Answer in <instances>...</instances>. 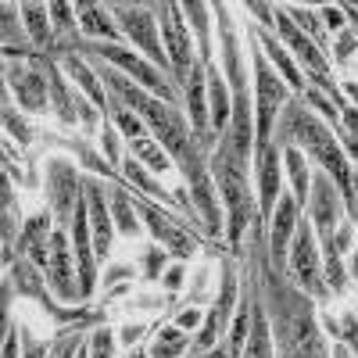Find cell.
Returning <instances> with one entry per match:
<instances>
[{"label":"cell","instance_id":"6da1fadb","mask_svg":"<svg viewBox=\"0 0 358 358\" xmlns=\"http://www.w3.org/2000/svg\"><path fill=\"white\" fill-rule=\"evenodd\" d=\"M273 143L276 147H297L308 162H315L326 176L337 183L344 204H348V219L355 222L358 219V194H355V172H351V158L341 147L334 126L319 118L305 101H290L276 122V133H273Z\"/></svg>","mask_w":358,"mask_h":358},{"label":"cell","instance_id":"7a4b0ae2","mask_svg":"<svg viewBox=\"0 0 358 358\" xmlns=\"http://www.w3.org/2000/svg\"><path fill=\"white\" fill-rule=\"evenodd\" d=\"M265 312L276 326V341L283 358H326L319 322H315V301L301 294L283 268L273 262L265 265Z\"/></svg>","mask_w":358,"mask_h":358},{"label":"cell","instance_id":"3957f363","mask_svg":"<svg viewBox=\"0 0 358 358\" xmlns=\"http://www.w3.org/2000/svg\"><path fill=\"white\" fill-rule=\"evenodd\" d=\"M208 169H212L215 190L222 197L226 208V241L236 248L244 241V229L258 226V190L251 187V162L241 158L233 147L219 136L212 158H208Z\"/></svg>","mask_w":358,"mask_h":358},{"label":"cell","instance_id":"277c9868","mask_svg":"<svg viewBox=\"0 0 358 358\" xmlns=\"http://www.w3.org/2000/svg\"><path fill=\"white\" fill-rule=\"evenodd\" d=\"M248 47H251V72H255V155H258V151H265V147L273 143L276 122H280L283 108L290 104L287 101L290 86L276 76L273 65L265 62V54H262V47H258L255 36H251Z\"/></svg>","mask_w":358,"mask_h":358},{"label":"cell","instance_id":"5b68a950","mask_svg":"<svg viewBox=\"0 0 358 358\" xmlns=\"http://www.w3.org/2000/svg\"><path fill=\"white\" fill-rule=\"evenodd\" d=\"M94 57H101V62L108 65V69H115V72H122L129 83H136V86H143L147 94H155L158 101H165V104H172V108H179V90L169 83V76L158 69V65H151L143 54H136L133 47H126V43H90L86 47Z\"/></svg>","mask_w":358,"mask_h":358},{"label":"cell","instance_id":"8992f818","mask_svg":"<svg viewBox=\"0 0 358 358\" xmlns=\"http://www.w3.org/2000/svg\"><path fill=\"white\" fill-rule=\"evenodd\" d=\"M283 273L297 290L308 294L312 301H326V297H330V283H326V273H322V251H319V241H315V229H312L308 215L297 222Z\"/></svg>","mask_w":358,"mask_h":358},{"label":"cell","instance_id":"52a82bcc","mask_svg":"<svg viewBox=\"0 0 358 358\" xmlns=\"http://www.w3.org/2000/svg\"><path fill=\"white\" fill-rule=\"evenodd\" d=\"M4 90H15L22 111L43 115L50 108V79L43 69V54H4Z\"/></svg>","mask_w":358,"mask_h":358},{"label":"cell","instance_id":"ba28073f","mask_svg":"<svg viewBox=\"0 0 358 358\" xmlns=\"http://www.w3.org/2000/svg\"><path fill=\"white\" fill-rule=\"evenodd\" d=\"M111 15L118 22V33L136 47V54H143L147 62L158 65L169 76L172 69H169V54H165V43H162L155 4H111Z\"/></svg>","mask_w":358,"mask_h":358},{"label":"cell","instance_id":"9c48e42d","mask_svg":"<svg viewBox=\"0 0 358 358\" xmlns=\"http://www.w3.org/2000/svg\"><path fill=\"white\" fill-rule=\"evenodd\" d=\"M155 15H158L162 43L169 54V69L176 76L179 94H183V83H187L190 69L201 62V54H194V36H190V25L183 18V4H155Z\"/></svg>","mask_w":358,"mask_h":358},{"label":"cell","instance_id":"30bf717a","mask_svg":"<svg viewBox=\"0 0 358 358\" xmlns=\"http://www.w3.org/2000/svg\"><path fill=\"white\" fill-rule=\"evenodd\" d=\"M344 215H348V204H344L337 183L322 169H315L312 172V194H308V222L315 229L319 248H330L334 244V236H337Z\"/></svg>","mask_w":358,"mask_h":358},{"label":"cell","instance_id":"8fae6325","mask_svg":"<svg viewBox=\"0 0 358 358\" xmlns=\"http://www.w3.org/2000/svg\"><path fill=\"white\" fill-rule=\"evenodd\" d=\"M136 201V212L143 219V226L155 233V244H162L169 255H176L179 262L190 258L197 251V236L183 226V222H176L172 212L165 204H155V201H147V197H133Z\"/></svg>","mask_w":358,"mask_h":358},{"label":"cell","instance_id":"7c38bea8","mask_svg":"<svg viewBox=\"0 0 358 358\" xmlns=\"http://www.w3.org/2000/svg\"><path fill=\"white\" fill-rule=\"evenodd\" d=\"M43 276H47V287L54 290L57 301H65V305L83 301L79 273H76V255H72V236H69L65 226H57L54 236H50V262L43 268Z\"/></svg>","mask_w":358,"mask_h":358},{"label":"cell","instance_id":"4fadbf2b","mask_svg":"<svg viewBox=\"0 0 358 358\" xmlns=\"http://www.w3.org/2000/svg\"><path fill=\"white\" fill-rule=\"evenodd\" d=\"M183 111L187 122L194 129V140L204 147L208 155L215 151V133H212V104H208V69L204 62H197L183 83Z\"/></svg>","mask_w":358,"mask_h":358},{"label":"cell","instance_id":"5bb4252c","mask_svg":"<svg viewBox=\"0 0 358 358\" xmlns=\"http://www.w3.org/2000/svg\"><path fill=\"white\" fill-rule=\"evenodd\" d=\"M83 179L69 158H50L47 162V201L50 212L62 219V226H72V215L83 201Z\"/></svg>","mask_w":358,"mask_h":358},{"label":"cell","instance_id":"9a60e30c","mask_svg":"<svg viewBox=\"0 0 358 358\" xmlns=\"http://www.w3.org/2000/svg\"><path fill=\"white\" fill-rule=\"evenodd\" d=\"M258 233L268 229V219H273V208L283 197V151L276 143H268L265 151H258Z\"/></svg>","mask_w":358,"mask_h":358},{"label":"cell","instance_id":"2e32d148","mask_svg":"<svg viewBox=\"0 0 358 358\" xmlns=\"http://www.w3.org/2000/svg\"><path fill=\"white\" fill-rule=\"evenodd\" d=\"M108 187L101 183L97 176H86L83 179V194H86V212H90V236H94V251L97 262H104L111 255L115 244V219H111V208H108Z\"/></svg>","mask_w":358,"mask_h":358},{"label":"cell","instance_id":"e0dca14e","mask_svg":"<svg viewBox=\"0 0 358 358\" xmlns=\"http://www.w3.org/2000/svg\"><path fill=\"white\" fill-rule=\"evenodd\" d=\"M301 208H297L294 194H283L273 208V219H268V255H273V265L276 268H287V251H290V241L297 233V222H301Z\"/></svg>","mask_w":358,"mask_h":358},{"label":"cell","instance_id":"ac0fdd59","mask_svg":"<svg viewBox=\"0 0 358 358\" xmlns=\"http://www.w3.org/2000/svg\"><path fill=\"white\" fill-rule=\"evenodd\" d=\"M251 36L258 40V47H262V54H265V62L276 69V76L294 90V94H305V90H308V79H305L301 69H297V62L290 57V50L280 43V36L265 33V29H251Z\"/></svg>","mask_w":358,"mask_h":358},{"label":"cell","instance_id":"d6986e66","mask_svg":"<svg viewBox=\"0 0 358 358\" xmlns=\"http://www.w3.org/2000/svg\"><path fill=\"white\" fill-rule=\"evenodd\" d=\"M50 236H54L50 212L33 215V219L22 226V233H18V251H22V258H29L36 268H47V262H50Z\"/></svg>","mask_w":358,"mask_h":358},{"label":"cell","instance_id":"ffe728a7","mask_svg":"<svg viewBox=\"0 0 358 358\" xmlns=\"http://www.w3.org/2000/svg\"><path fill=\"white\" fill-rule=\"evenodd\" d=\"M76 22L90 40H104V43H118L122 33H118V22L111 15V4H94V0H83L76 4Z\"/></svg>","mask_w":358,"mask_h":358},{"label":"cell","instance_id":"44dd1931","mask_svg":"<svg viewBox=\"0 0 358 358\" xmlns=\"http://www.w3.org/2000/svg\"><path fill=\"white\" fill-rule=\"evenodd\" d=\"M108 208H111L115 229L122 233V236H129V241H140V236H143V219H140V212H136V201H133V194L126 190V183H111Z\"/></svg>","mask_w":358,"mask_h":358},{"label":"cell","instance_id":"7402d4cb","mask_svg":"<svg viewBox=\"0 0 358 358\" xmlns=\"http://www.w3.org/2000/svg\"><path fill=\"white\" fill-rule=\"evenodd\" d=\"M208 69V104H212V133L222 136L226 126H229V115H233V90L222 76V69L212 62L204 65Z\"/></svg>","mask_w":358,"mask_h":358},{"label":"cell","instance_id":"603a6c76","mask_svg":"<svg viewBox=\"0 0 358 358\" xmlns=\"http://www.w3.org/2000/svg\"><path fill=\"white\" fill-rule=\"evenodd\" d=\"M62 65H65V72H69V79L83 90V94L94 101L101 111H108V86H104V79L94 72V65H86L79 54H65L62 57Z\"/></svg>","mask_w":358,"mask_h":358},{"label":"cell","instance_id":"cb8c5ba5","mask_svg":"<svg viewBox=\"0 0 358 358\" xmlns=\"http://www.w3.org/2000/svg\"><path fill=\"white\" fill-rule=\"evenodd\" d=\"M122 176H126V183H129V187H136L147 201H158V204H165V208L179 204V201H176V194H169V190L158 183V176H155V172H147L133 155H126V162H122Z\"/></svg>","mask_w":358,"mask_h":358},{"label":"cell","instance_id":"d4e9b609","mask_svg":"<svg viewBox=\"0 0 358 358\" xmlns=\"http://www.w3.org/2000/svg\"><path fill=\"white\" fill-rule=\"evenodd\" d=\"M283 151V172L290 179V194L297 201V208H308V194H312V169L308 158L297 151V147H280Z\"/></svg>","mask_w":358,"mask_h":358},{"label":"cell","instance_id":"484cf974","mask_svg":"<svg viewBox=\"0 0 358 358\" xmlns=\"http://www.w3.org/2000/svg\"><path fill=\"white\" fill-rule=\"evenodd\" d=\"M241 358H273V322H268V312H265L262 297H255L251 334H248V344H244Z\"/></svg>","mask_w":358,"mask_h":358},{"label":"cell","instance_id":"4316f807","mask_svg":"<svg viewBox=\"0 0 358 358\" xmlns=\"http://www.w3.org/2000/svg\"><path fill=\"white\" fill-rule=\"evenodd\" d=\"M22 8V22H25V33L33 40L36 50H50L54 47V22H50V8L47 4H18Z\"/></svg>","mask_w":358,"mask_h":358},{"label":"cell","instance_id":"83f0119b","mask_svg":"<svg viewBox=\"0 0 358 358\" xmlns=\"http://www.w3.org/2000/svg\"><path fill=\"white\" fill-rule=\"evenodd\" d=\"M190 341L194 337L187 330H179L176 322H169L151 337V344H147V358H183L190 351Z\"/></svg>","mask_w":358,"mask_h":358},{"label":"cell","instance_id":"f1b7e54d","mask_svg":"<svg viewBox=\"0 0 358 358\" xmlns=\"http://www.w3.org/2000/svg\"><path fill=\"white\" fill-rule=\"evenodd\" d=\"M126 155H133V158H136V162H140L147 172H155L158 179H162V176H165V172L176 165V162L169 158V151H165V147H162L155 136H140V140H129Z\"/></svg>","mask_w":358,"mask_h":358},{"label":"cell","instance_id":"f546056e","mask_svg":"<svg viewBox=\"0 0 358 358\" xmlns=\"http://www.w3.org/2000/svg\"><path fill=\"white\" fill-rule=\"evenodd\" d=\"M283 11H287V18H290L297 29H301V33H305L319 50L330 47V33H326V25H322V18H319L315 8H305V4H283Z\"/></svg>","mask_w":358,"mask_h":358},{"label":"cell","instance_id":"4dcf8cb0","mask_svg":"<svg viewBox=\"0 0 358 358\" xmlns=\"http://www.w3.org/2000/svg\"><path fill=\"white\" fill-rule=\"evenodd\" d=\"M208 11H212V4H201V0H190V4H183V18H187V25L194 29L197 47H201V62L212 65L215 57H212V33H208Z\"/></svg>","mask_w":358,"mask_h":358},{"label":"cell","instance_id":"1f68e13d","mask_svg":"<svg viewBox=\"0 0 358 358\" xmlns=\"http://www.w3.org/2000/svg\"><path fill=\"white\" fill-rule=\"evenodd\" d=\"M108 115H111V122H115V129L126 136V143L129 140H140V136H147V122L133 111V108H126L118 97H111L108 94Z\"/></svg>","mask_w":358,"mask_h":358},{"label":"cell","instance_id":"d6a6232c","mask_svg":"<svg viewBox=\"0 0 358 358\" xmlns=\"http://www.w3.org/2000/svg\"><path fill=\"white\" fill-rule=\"evenodd\" d=\"M322 326H326V334H330L334 341H344L358 355V312H344L341 319L322 315Z\"/></svg>","mask_w":358,"mask_h":358},{"label":"cell","instance_id":"836d02e7","mask_svg":"<svg viewBox=\"0 0 358 358\" xmlns=\"http://www.w3.org/2000/svg\"><path fill=\"white\" fill-rule=\"evenodd\" d=\"M115 344H118V334L108 330V326H94L86 348H90V358H115Z\"/></svg>","mask_w":358,"mask_h":358},{"label":"cell","instance_id":"e575fe53","mask_svg":"<svg viewBox=\"0 0 358 358\" xmlns=\"http://www.w3.org/2000/svg\"><path fill=\"white\" fill-rule=\"evenodd\" d=\"M50 8V22H54V33L62 36V33H69L72 25H79L76 22V4H65V0H54V4H47Z\"/></svg>","mask_w":358,"mask_h":358},{"label":"cell","instance_id":"d590c367","mask_svg":"<svg viewBox=\"0 0 358 358\" xmlns=\"http://www.w3.org/2000/svg\"><path fill=\"white\" fill-rule=\"evenodd\" d=\"M165 248H158V244H151L143 251V280H162V273H165Z\"/></svg>","mask_w":358,"mask_h":358},{"label":"cell","instance_id":"8d00e7d4","mask_svg":"<svg viewBox=\"0 0 358 358\" xmlns=\"http://www.w3.org/2000/svg\"><path fill=\"white\" fill-rule=\"evenodd\" d=\"M355 50H358V33H355V29H344V33H337L334 54H337V62H341V65H348V62H351Z\"/></svg>","mask_w":358,"mask_h":358},{"label":"cell","instance_id":"74e56055","mask_svg":"<svg viewBox=\"0 0 358 358\" xmlns=\"http://www.w3.org/2000/svg\"><path fill=\"white\" fill-rule=\"evenodd\" d=\"M319 11V18H322V25H326V33H344V8L341 4H322V8H315Z\"/></svg>","mask_w":358,"mask_h":358},{"label":"cell","instance_id":"f35d334b","mask_svg":"<svg viewBox=\"0 0 358 358\" xmlns=\"http://www.w3.org/2000/svg\"><path fill=\"white\" fill-rule=\"evenodd\" d=\"M4 126H8V136H15L18 143H29V140H33L29 126L22 122V115H15V111H11V104H4Z\"/></svg>","mask_w":358,"mask_h":358},{"label":"cell","instance_id":"ab89813d","mask_svg":"<svg viewBox=\"0 0 358 358\" xmlns=\"http://www.w3.org/2000/svg\"><path fill=\"white\" fill-rule=\"evenodd\" d=\"M204 315H208L204 308H183V312L176 315V326H179V330H187V334L194 337L201 326H204Z\"/></svg>","mask_w":358,"mask_h":358},{"label":"cell","instance_id":"60d3db41","mask_svg":"<svg viewBox=\"0 0 358 358\" xmlns=\"http://www.w3.org/2000/svg\"><path fill=\"white\" fill-rule=\"evenodd\" d=\"M183 283H187V265H183V262H172L165 273H162V287H165L169 294H176Z\"/></svg>","mask_w":358,"mask_h":358},{"label":"cell","instance_id":"b9f144b4","mask_svg":"<svg viewBox=\"0 0 358 358\" xmlns=\"http://www.w3.org/2000/svg\"><path fill=\"white\" fill-rule=\"evenodd\" d=\"M244 11H251V15L262 22L258 29L273 33V25H276V8H273V4H258V0H251V4H244Z\"/></svg>","mask_w":358,"mask_h":358},{"label":"cell","instance_id":"7bdbcfd3","mask_svg":"<svg viewBox=\"0 0 358 358\" xmlns=\"http://www.w3.org/2000/svg\"><path fill=\"white\" fill-rule=\"evenodd\" d=\"M118 129H101V143H104V155H108V162L111 165H118V162H126V155H122V147H118Z\"/></svg>","mask_w":358,"mask_h":358},{"label":"cell","instance_id":"ee69618b","mask_svg":"<svg viewBox=\"0 0 358 358\" xmlns=\"http://www.w3.org/2000/svg\"><path fill=\"white\" fill-rule=\"evenodd\" d=\"M4 358H22V334L11 319L4 322Z\"/></svg>","mask_w":358,"mask_h":358},{"label":"cell","instance_id":"f6af8a7d","mask_svg":"<svg viewBox=\"0 0 358 358\" xmlns=\"http://www.w3.org/2000/svg\"><path fill=\"white\" fill-rule=\"evenodd\" d=\"M140 337H143V326H140V322H126V326H118V344H122V348L140 344Z\"/></svg>","mask_w":358,"mask_h":358},{"label":"cell","instance_id":"bcb514c9","mask_svg":"<svg viewBox=\"0 0 358 358\" xmlns=\"http://www.w3.org/2000/svg\"><path fill=\"white\" fill-rule=\"evenodd\" d=\"M129 276H133V268H129V265H111V268H108V276L101 280V290H111L115 283H122V280H129Z\"/></svg>","mask_w":358,"mask_h":358},{"label":"cell","instance_id":"7dc6e473","mask_svg":"<svg viewBox=\"0 0 358 358\" xmlns=\"http://www.w3.org/2000/svg\"><path fill=\"white\" fill-rule=\"evenodd\" d=\"M187 358H233V355H229V348L215 344V348H208V351H187Z\"/></svg>","mask_w":358,"mask_h":358},{"label":"cell","instance_id":"c3c4849f","mask_svg":"<svg viewBox=\"0 0 358 358\" xmlns=\"http://www.w3.org/2000/svg\"><path fill=\"white\" fill-rule=\"evenodd\" d=\"M341 94H344V97H348V104L358 111V83H351V79H348V83L341 86Z\"/></svg>","mask_w":358,"mask_h":358},{"label":"cell","instance_id":"681fc988","mask_svg":"<svg viewBox=\"0 0 358 358\" xmlns=\"http://www.w3.org/2000/svg\"><path fill=\"white\" fill-rule=\"evenodd\" d=\"M355 226H358V219H355ZM348 276H351V280L358 283V248L351 251V262H348Z\"/></svg>","mask_w":358,"mask_h":358},{"label":"cell","instance_id":"f907efd6","mask_svg":"<svg viewBox=\"0 0 358 358\" xmlns=\"http://www.w3.org/2000/svg\"><path fill=\"white\" fill-rule=\"evenodd\" d=\"M334 358H355V351L344 341H334Z\"/></svg>","mask_w":358,"mask_h":358},{"label":"cell","instance_id":"816d5d0a","mask_svg":"<svg viewBox=\"0 0 358 358\" xmlns=\"http://www.w3.org/2000/svg\"><path fill=\"white\" fill-rule=\"evenodd\" d=\"M76 358H90V348H86V341L79 344V351H76Z\"/></svg>","mask_w":358,"mask_h":358},{"label":"cell","instance_id":"f5cc1de1","mask_svg":"<svg viewBox=\"0 0 358 358\" xmlns=\"http://www.w3.org/2000/svg\"><path fill=\"white\" fill-rule=\"evenodd\" d=\"M355 194H358V172H355Z\"/></svg>","mask_w":358,"mask_h":358}]
</instances>
